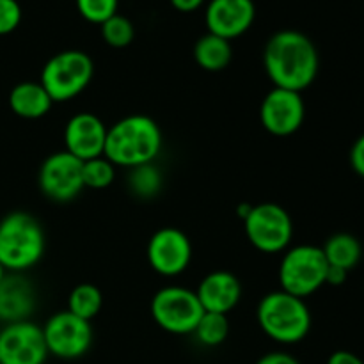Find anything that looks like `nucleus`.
I'll use <instances>...</instances> for the list:
<instances>
[{
  "mask_svg": "<svg viewBox=\"0 0 364 364\" xmlns=\"http://www.w3.org/2000/svg\"><path fill=\"white\" fill-rule=\"evenodd\" d=\"M48 354L64 361H73L89 352L95 331L89 320L80 318L66 309L50 316L43 326Z\"/></svg>",
  "mask_w": 364,
  "mask_h": 364,
  "instance_id": "nucleus-9",
  "label": "nucleus"
},
{
  "mask_svg": "<svg viewBox=\"0 0 364 364\" xmlns=\"http://www.w3.org/2000/svg\"><path fill=\"white\" fill-rule=\"evenodd\" d=\"M199 302L206 313L228 315L242 299V283L228 270H213L206 274L196 290Z\"/></svg>",
  "mask_w": 364,
  "mask_h": 364,
  "instance_id": "nucleus-16",
  "label": "nucleus"
},
{
  "mask_svg": "<svg viewBox=\"0 0 364 364\" xmlns=\"http://www.w3.org/2000/svg\"><path fill=\"white\" fill-rule=\"evenodd\" d=\"M348 272L345 269H340V267H331L327 269L326 274V284H331V287H341V284L347 281Z\"/></svg>",
  "mask_w": 364,
  "mask_h": 364,
  "instance_id": "nucleus-31",
  "label": "nucleus"
},
{
  "mask_svg": "<svg viewBox=\"0 0 364 364\" xmlns=\"http://www.w3.org/2000/svg\"><path fill=\"white\" fill-rule=\"evenodd\" d=\"M75 4L84 20H87L89 23L102 25L117 14L119 0H75Z\"/></svg>",
  "mask_w": 364,
  "mask_h": 364,
  "instance_id": "nucleus-26",
  "label": "nucleus"
},
{
  "mask_svg": "<svg viewBox=\"0 0 364 364\" xmlns=\"http://www.w3.org/2000/svg\"><path fill=\"white\" fill-rule=\"evenodd\" d=\"M244 231L249 244L265 255L284 252L294 238V220L290 213L276 203L252 205L244 219Z\"/></svg>",
  "mask_w": 364,
  "mask_h": 364,
  "instance_id": "nucleus-8",
  "label": "nucleus"
},
{
  "mask_svg": "<svg viewBox=\"0 0 364 364\" xmlns=\"http://www.w3.org/2000/svg\"><path fill=\"white\" fill-rule=\"evenodd\" d=\"M53 102L46 89L39 82H20L9 92V107L18 117L39 119L52 109Z\"/></svg>",
  "mask_w": 364,
  "mask_h": 364,
  "instance_id": "nucleus-18",
  "label": "nucleus"
},
{
  "mask_svg": "<svg viewBox=\"0 0 364 364\" xmlns=\"http://www.w3.org/2000/svg\"><path fill=\"white\" fill-rule=\"evenodd\" d=\"M327 269L329 263L322 247L302 244L287 249L277 272L281 290L306 301L326 284Z\"/></svg>",
  "mask_w": 364,
  "mask_h": 364,
  "instance_id": "nucleus-6",
  "label": "nucleus"
},
{
  "mask_svg": "<svg viewBox=\"0 0 364 364\" xmlns=\"http://www.w3.org/2000/svg\"><path fill=\"white\" fill-rule=\"evenodd\" d=\"M102 38L112 48H124L135 38V27L123 14H114L102 23Z\"/></svg>",
  "mask_w": 364,
  "mask_h": 364,
  "instance_id": "nucleus-25",
  "label": "nucleus"
},
{
  "mask_svg": "<svg viewBox=\"0 0 364 364\" xmlns=\"http://www.w3.org/2000/svg\"><path fill=\"white\" fill-rule=\"evenodd\" d=\"M322 251L331 267H340L347 272L358 265L363 256L361 242L350 233H336L329 237Z\"/></svg>",
  "mask_w": 364,
  "mask_h": 364,
  "instance_id": "nucleus-20",
  "label": "nucleus"
},
{
  "mask_svg": "<svg viewBox=\"0 0 364 364\" xmlns=\"http://www.w3.org/2000/svg\"><path fill=\"white\" fill-rule=\"evenodd\" d=\"M256 364H301V361H299L297 358H294L291 354H288V352L276 350L262 355V358L256 361Z\"/></svg>",
  "mask_w": 364,
  "mask_h": 364,
  "instance_id": "nucleus-29",
  "label": "nucleus"
},
{
  "mask_svg": "<svg viewBox=\"0 0 364 364\" xmlns=\"http://www.w3.org/2000/svg\"><path fill=\"white\" fill-rule=\"evenodd\" d=\"M38 185L50 201H73L85 188L82 181V162L66 149L52 153L39 167Z\"/></svg>",
  "mask_w": 364,
  "mask_h": 364,
  "instance_id": "nucleus-10",
  "label": "nucleus"
},
{
  "mask_svg": "<svg viewBox=\"0 0 364 364\" xmlns=\"http://www.w3.org/2000/svg\"><path fill=\"white\" fill-rule=\"evenodd\" d=\"M162 130L153 117L130 114L107 130L103 156L116 167H134L153 164L162 151Z\"/></svg>",
  "mask_w": 364,
  "mask_h": 364,
  "instance_id": "nucleus-2",
  "label": "nucleus"
},
{
  "mask_svg": "<svg viewBox=\"0 0 364 364\" xmlns=\"http://www.w3.org/2000/svg\"><path fill=\"white\" fill-rule=\"evenodd\" d=\"M306 105L301 92L272 87L259 105V123L274 137H290L301 130Z\"/></svg>",
  "mask_w": 364,
  "mask_h": 364,
  "instance_id": "nucleus-12",
  "label": "nucleus"
},
{
  "mask_svg": "<svg viewBox=\"0 0 364 364\" xmlns=\"http://www.w3.org/2000/svg\"><path fill=\"white\" fill-rule=\"evenodd\" d=\"M327 364H364V361L354 352L348 350H336L329 355Z\"/></svg>",
  "mask_w": 364,
  "mask_h": 364,
  "instance_id": "nucleus-30",
  "label": "nucleus"
},
{
  "mask_svg": "<svg viewBox=\"0 0 364 364\" xmlns=\"http://www.w3.org/2000/svg\"><path fill=\"white\" fill-rule=\"evenodd\" d=\"M21 21V7L18 0H0V36H7L18 28Z\"/></svg>",
  "mask_w": 364,
  "mask_h": 364,
  "instance_id": "nucleus-27",
  "label": "nucleus"
},
{
  "mask_svg": "<svg viewBox=\"0 0 364 364\" xmlns=\"http://www.w3.org/2000/svg\"><path fill=\"white\" fill-rule=\"evenodd\" d=\"M251 208H252V205H249V203H242V205H238L237 213L242 217V220H244L245 217H247V213L251 212Z\"/></svg>",
  "mask_w": 364,
  "mask_h": 364,
  "instance_id": "nucleus-33",
  "label": "nucleus"
},
{
  "mask_svg": "<svg viewBox=\"0 0 364 364\" xmlns=\"http://www.w3.org/2000/svg\"><path fill=\"white\" fill-rule=\"evenodd\" d=\"M36 308V291L21 274H9L0 283V322L6 326L28 320Z\"/></svg>",
  "mask_w": 364,
  "mask_h": 364,
  "instance_id": "nucleus-17",
  "label": "nucleus"
},
{
  "mask_svg": "<svg viewBox=\"0 0 364 364\" xmlns=\"http://www.w3.org/2000/svg\"><path fill=\"white\" fill-rule=\"evenodd\" d=\"M107 127L96 114L80 112L70 117L64 127V146L80 162L103 156L107 141Z\"/></svg>",
  "mask_w": 364,
  "mask_h": 364,
  "instance_id": "nucleus-14",
  "label": "nucleus"
},
{
  "mask_svg": "<svg viewBox=\"0 0 364 364\" xmlns=\"http://www.w3.org/2000/svg\"><path fill=\"white\" fill-rule=\"evenodd\" d=\"M164 185L162 171L153 164H144L130 169L128 173V187L132 194L139 199H153L160 194Z\"/></svg>",
  "mask_w": 364,
  "mask_h": 364,
  "instance_id": "nucleus-22",
  "label": "nucleus"
},
{
  "mask_svg": "<svg viewBox=\"0 0 364 364\" xmlns=\"http://www.w3.org/2000/svg\"><path fill=\"white\" fill-rule=\"evenodd\" d=\"M146 258L153 272L164 277H176L191 265L192 244L187 235L178 228H160L149 238Z\"/></svg>",
  "mask_w": 364,
  "mask_h": 364,
  "instance_id": "nucleus-11",
  "label": "nucleus"
},
{
  "mask_svg": "<svg viewBox=\"0 0 364 364\" xmlns=\"http://www.w3.org/2000/svg\"><path fill=\"white\" fill-rule=\"evenodd\" d=\"M350 166L355 174L364 178V135L354 142L350 149Z\"/></svg>",
  "mask_w": 364,
  "mask_h": 364,
  "instance_id": "nucleus-28",
  "label": "nucleus"
},
{
  "mask_svg": "<svg viewBox=\"0 0 364 364\" xmlns=\"http://www.w3.org/2000/svg\"><path fill=\"white\" fill-rule=\"evenodd\" d=\"M263 68L274 87L302 92L318 75V50L302 32L279 31L270 36L263 48Z\"/></svg>",
  "mask_w": 364,
  "mask_h": 364,
  "instance_id": "nucleus-1",
  "label": "nucleus"
},
{
  "mask_svg": "<svg viewBox=\"0 0 364 364\" xmlns=\"http://www.w3.org/2000/svg\"><path fill=\"white\" fill-rule=\"evenodd\" d=\"M205 4V0H171V6L180 13H192V11L199 9Z\"/></svg>",
  "mask_w": 364,
  "mask_h": 364,
  "instance_id": "nucleus-32",
  "label": "nucleus"
},
{
  "mask_svg": "<svg viewBox=\"0 0 364 364\" xmlns=\"http://www.w3.org/2000/svg\"><path fill=\"white\" fill-rule=\"evenodd\" d=\"M114 180H116V166L109 162L105 156L82 162V181H84L85 188L103 191V188L110 187Z\"/></svg>",
  "mask_w": 364,
  "mask_h": 364,
  "instance_id": "nucleus-24",
  "label": "nucleus"
},
{
  "mask_svg": "<svg viewBox=\"0 0 364 364\" xmlns=\"http://www.w3.org/2000/svg\"><path fill=\"white\" fill-rule=\"evenodd\" d=\"M4 277H6V269H4V267L0 265V283H2Z\"/></svg>",
  "mask_w": 364,
  "mask_h": 364,
  "instance_id": "nucleus-34",
  "label": "nucleus"
},
{
  "mask_svg": "<svg viewBox=\"0 0 364 364\" xmlns=\"http://www.w3.org/2000/svg\"><path fill=\"white\" fill-rule=\"evenodd\" d=\"M256 6L252 0H210L205 21L210 34L231 39L244 36L252 27Z\"/></svg>",
  "mask_w": 364,
  "mask_h": 364,
  "instance_id": "nucleus-15",
  "label": "nucleus"
},
{
  "mask_svg": "<svg viewBox=\"0 0 364 364\" xmlns=\"http://www.w3.org/2000/svg\"><path fill=\"white\" fill-rule=\"evenodd\" d=\"M48 355L38 323L23 320L0 331V364H45Z\"/></svg>",
  "mask_w": 364,
  "mask_h": 364,
  "instance_id": "nucleus-13",
  "label": "nucleus"
},
{
  "mask_svg": "<svg viewBox=\"0 0 364 364\" xmlns=\"http://www.w3.org/2000/svg\"><path fill=\"white\" fill-rule=\"evenodd\" d=\"M103 306V295L98 287L91 283H80L71 290L70 297H68V311L73 315L80 316V318L89 320L91 322L98 313L102 311Z\"/></svg>",
  "mask_w": 364,
  "mask_h": 364,
  "instance_id": "nucleus-21",
  "label": "nucleus"
},
{
  "mask_svg": "<svg viewBox=\"0 0 364 364\" xmlns=\"http://www.w3.org/2000/svg\"><path fill=\"white\" fill-rule=\"evenodd\" d=\"M149 309H151L153 322L162 331L176 336L194 334L205 313L196 291L176 284L160 288L153 295Z\"/></svg>",
  "mask_w": 364,
  "mask_h": 364,
  "instance_id": "nucleus-7",
  "label": "nucleus"
},
{
  "mask_svg": "<svg viewBox=\"0 0 364 364\" xmlns=\"http://www.w3.org/2000/svg\"><path fill=\"white\" fill-rule=\"evenodd\" d=\"M233 48L228 39L219 38L215 34H205L196 41L194 45V60L201 70L217 73L230 66Z\"/></svg>",
  "mask_w": 364,
  "mask_h": 364,
  "instance_id": "nucleus-19",
  "label": "nucleus"
},
{
  "mask_svg": "<svg viewBox=\"0 0 364 364\" xmlns=\"http://www.w3.org/2000/svg\"><path fill=\"white\" fill-rule=\"evenodd\" d=\"M230 334V320L228 315L219 313H203L198 327L194 331V336L203 347H219L228 340Z\"/></svg>",
  "mask_w": 364,
  "mask_h": 364,
  "instance_id": "nucleus-23",
  "label": "nucleus"
},
{
  "mask_svg": "<svg viewBox=\"0 0 364 364\" xmlns=\"http://www.w3.org/2000/svg\"><path fill=\"white\" fill-rule=\"evenodd\" d=\"M41 223L27 212H11L0 220V265L6 272L21 274L41 262L45 255Z\"/></svg>",
  "mask_w": 364,
  "mask_h": 364,
  "instance_id": "nucleus-3",
  "label": "nucleus"
},
{
  "mask_svg": "<svg viewBox=\"0 0 364 364\" xmlns=\"http://www.w3.org/2000/svg\"><path fill=\"white\" fill-rule=\"evenodd\" d=\"M92 77L95 63L87 53L82 50H64L46 60L39 84L46 89L53 103H64L82 95Z\"/></svg>",
  "mask_w": 364,
  "mask_h": 364,
  "instance_id": "nucleus-5",
  "label": "nucleus"
},
{
  "mask_svg": "<svg viewBox=\"0 0 364 364\" xmlns=\"http://www.w3.org/2000/svg\"><path fill=\"white\" fill-rule=\"evenodd\" d=\"M256 320L267 338L279 345H297L311 331V311L304 299L283 290L267 294L256 309Z\"/></svg>",
  "mask_w": 364,
  "mask_h": 364,
  "instance_id": "nucleus-4",
  "label": "nucleus"
}]
</instances>
